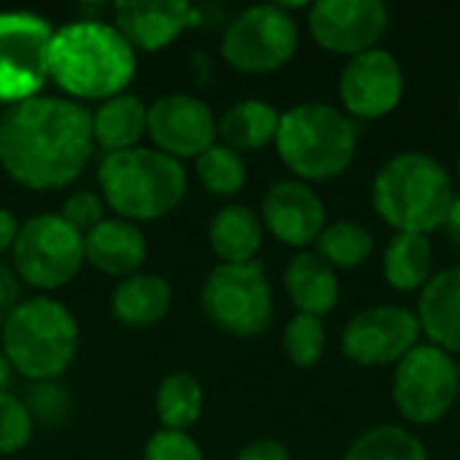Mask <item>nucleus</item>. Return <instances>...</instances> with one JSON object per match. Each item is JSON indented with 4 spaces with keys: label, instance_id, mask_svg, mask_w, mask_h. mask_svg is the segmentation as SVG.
<instances>
[{
    "label": "nucleus",
    "instance_id": "f257e3e1",
    "mask_svg": "<svg viewBox=\"0 0 460 460\" xmlns=\"http://www.w3.org/2000/svg\"><path fill=\"white\" fill-rule=\"evenodd\" d=\"M92 151V113L81 102L38 94L0 113V167L30 191L70 186Z\"/></svg>",
    "mask_w": 460,
    "mask_h": 460
},
{
    "label": "nucleus",
    "instance_id": "f03ea898",
    "mask_svg": "<svg viewBox=\"0 0 460 460\" xmlns=\"http://www.w3.org/2000/svg\"><path fill=\"white\" fill-rule=\"evenodd\" d=\"M137 73V51L105 22H73L54 30L49 49V81L67 100L105 102L124 94Z\"/></svg>",
    "mask_w": 460,
    "mask_h": 460
},
{
    "label": "nucleus",
    "instance_id": "7ed1b4c3",
    "mask_svg": "<svg viewBox=\"0 0 460 460\" xmlns=\"http://www.w3.org/2000/svg\"><path fill=\"white\" fill-rule=\"evenodd\" d=\"M450 170L426 151H399L372 178V210L394 232L431 237L456 199Z\"/></svg>",
    "mask_w": 460,
    "mask_h": 460
},
{
    "label": "nucleus",
    "instance_id": "20e7f679",
    "mask_svg": "<svg viewBox=\"0 0 460 460\" xmlns=\"http://www.w3.org/2000/svg\"><path fill=\"white\" fill-rule=\"evenodd\" d=\"M272 146L296 181L326 183L350 170L358 154V127L342 108L307 100L280 111Z\"/></svg>",
    "mask_w": 460,
    "mask_h": 460
},
{
    "label": "nucleus",
    "instance_id": "39448f33",
    "mask_svg": "<svg viewBox=\"0 0 460 460\" xmlns=\"http://www.w3.org/2000/svg\"><path fill=\"white\" fill-rule=\"evenodd\" d=\"M105 208L129 224H148L170 216L189 191L183 164L156 148H129L105 154L97 167Z\"/></svg>",
    "mask_w": 460,
    "mask_h": 460
},
{
    "label": "nucleus",
    "instance_id": "423d86ee",
    "mask_svg": "<svg viewBox=\"0 0 460 460\" xmlns=\"http://www.w3.org/2000/svg\"><path fill=\"white\" fill-rule=\"evenodd\" d=\"M3 356L30 383H54L78 353V323L51 296L24 299L0 329Z\"/></svg>",
    "mask_w": 460,
    "mask_h": 460
},
{
    "label": "nucleus",
    "instance_id": "0eeeda50",
    "mask_svg": "<svg viewBox=\"0 0 460 460\" xmlns=\"http://www.w3.org/2000/svg\"><path fill=\"white\" fill-rule=\"evenodd\" d=\"M199 305L208 321L237 340L259 337L275 318L272 283L259 261L216 264L199 288Z\"/></svg>",
    "mask_w": 460,
    "mask_h": 460
},
{
    "label": "nucleus",
    "instance_id": "6e6552de",
    "mask_svg": "<svg viewBox=\"0 0 460 460\" xmlns=\"http://www.w3.org/2000/svg\"><path fill=\"white\" fill-rule=\"evenodd\" d=\"M391 399L404 423L426 429L442 423L460 402L458 358L437 345H415L391 377Z\"/></svg>",
    "mask_w": 460,
    "mask_h": 460
},
{
    "label": "nucleus",
    "instance_id": "1a4fd4ad",
    "mask_svg": "<svg viewBox=\"0 0 460 460\" xmlns=\"http://www.w3.org/2000/svg\"><path fill=\"white\" fill-rule=\"evenodd\" d=\"M299 51V22L280 3L243 8L221 32L224 62L245 75H267L286 67Z\"/></svg>",
    "mask_w": 460,
    "mask_h": 460
},
{
    "label": "nucleus",
    "instance_id": "9d476101",
    "mask_svg": "<svg viewBox=\"0 0 460 460\" xmlns=\"http://www.w3.org/2000/svg\"><path fill=\"white\" fill-rule=\"evenodd\" d=\"M86 264L84 237L59 213H38L19 224L11 245V267L22 283L38 291L65 288Z\"/></svg>",
    "mask_w": 460,
    "mask_h": 460
},
{
    "label": "nucleus",
    "instance_id": "9b49d317",
    "mask_svg": "<svg viewBox=\"0 0 460 460\" xmlns=\"http://www.w3.org/2000/svg\"><path fill=\"white\" fill-rule=\"evenodd\" d=\"M54 27L30 11H0V102L16 105L38 97L49 81Z\"/></svg>",
    "mask_w": 460,
    "mask_h": 460
},
{
    "label": "nucleus",
    "instance_id": "f8f14e48",
    "mask_svg": "<svg viewBox=\"0 0 460 460\" xmlns=\"http://www.w3.org/2000/svg\"><path fill=\"white\" fill-rule=\"evenodd\" d=\"M423 342L415 310L404 305H372L348 318L340 332L342 356L364 369L396 367Z\"/></svg>",
    "mask_w": 460,
    "mask_h": 460
},
{
    "label": "nucleus",
    "instance_id": "ddd939ff",
    "mask_svg": "<svg viewBox=\"0 0 460 460\" xmlns=\"http://www.w3.org/2000/svg\"><path fill=\"white\" fill-rule=\"evenodd\" d=\"M404 92V65L385 46L345 59L337 78L340 105L353 121H380L391 116L402 105Z\"/></svg>",
    "mask_w": 460,
    "mask_h": 460
},
{
    "label": "nucleus",
    "instance_id": "4468645a",
    "mask_svg": "<svg viewBox=\"0 0 460 460\" xmlns=\"http://www.w3.org/2000/svg\"><path fill=\"white\" fill-rule=\"evenodd\" d=\"M305 22L323 51L350 59L380 46L391 27V8L383 0H315Z\"/></svg>",
    "mask_w": 460,
    "mask_h": 460
},
{
    "label": "nucleus",
    "instance_id": "2eb2a0df",
    "mask_svg": "<svg viewBox=\"0 0 460 460\" xmlns=\"http://www.w3.org/2000/svg\"><path fill=\"white\" fill-rule=\"evenodd\" d=\"M146 135L151 137V148L183 162L197 159L213 143H218V121L202 97L172 92L148 105Z\"/></svg>",
    "mask_w": 460,
    "mask_h": 460
},
{
    "label": "nucleus",
    "instance_id": "dca6fc26",
    "mask_svg": "<svg viewBox=\"0 0 460 460\" xmlns=\"http://www.w3.org/2000/svg\"><path fill=\"white\" fill-rule=\"evenodd\" d=\"M259 218L270 237L294 251H313L329 224L321 194L296 178H280L264 191Z\"/></svg>",
    "mask_w": 460,
    "mask_h": 460
},
{
    "label": "nucleus",
    "instance_id": "f3484780",
    "mask_svg": "<svg viewBox=\"0 0 460 460\" xmlns=\"http://www.w3.org/2000/svg\"><path fill=\"white\" fill-rule=\"evenodd\" d=\"M199 24V11L183 0H124L113 5V27L135 51L156 54Z\"/></svg>",
    "mask_w": 460,
    "mask_h": 460
},
{
    "label": "nucleus",
    "instance_id": "a211bd4d",
    "mask_svg": "<svg viewBox=\"0 0 460 460\" xmlns=\"http://www.w3.org/2000/svg\"><path fill=\"white\" fill-rule=\"evenodd\" d=\"M415 315L423 342L460 356V264L437 270L418 294Z\"/></svg>",
    "mask_w": 460,
    "mask_h": 460
},
{
    "label": "nucleus",
    "instance_id": "6ab92c4d",
    "mask_svg": "<svg viewBox=\"0 0 460 460\" xmlns=\"http://www.w3.org/2000/svg\"><path fill=\"white\" fill-rule=\"evenodd\" d=\"M84 256L97 272L124 280L140 272L148 256V243L137 224L113 216L84 237Z\"/></svg>",
    "mask_w": 460,
    "mask_h": 460
},
{
    "label": "nucleus",
    "instance_id": "aec40b11",
    "mask_svg": "<svg viewBox=\"0 0 460 460\" xmlns=\"http://www.w3.org/2000/svg\"><path fill=\"white\" fill-rule=\"evenodd\" d=\"M283 288L302 315L326 318L340 305V275L315 251H296L283 267Z\"/></svg>",
    "mask_w": 460,
    "mask_h": 460
},
{
    "label": "nucleus",
    "instance_id": "412c9836",
    "mask_svg": "<svg viewBox=\"0 0 460 460\" xmlns=\"http://www.w3.org/2000/svg\"><path fill=\"white\" fill-rule=\"evenodd\" d=\"M172 310V288L156 272H135L113 288L111 313L127 329H151Z\"/></svg>",
    "mask_w": 460,
    "mask_h": 460
},
{
    "label": "nucleus",
    "instance_id": "4be33fe9",
    "mask_svg": "<svg viewBox=\"0 0 460 460\" xmlns=\"http://www.w3.org/2000/svg\"><path fill=\"white\" fill-rule=\"evenodd\" d=\"M264 226L253 208L243 202H229L208 224V245L221 259V264H248L256 261L264 245Z\"/></svg>",
    "mask_w": 460,
    "mask_h": 460
},
{
    "label": "nucleus",
    "instance_id": "5701e85b",
    "mask_svg": "<svg viewBox=\"0 0 460 460\" xmlns=\"http://www.w3.org/2000/svg\"><path fill=\"white\" fill-rule=\"evenodd\" d=\"M383 280L396 294H420L434 275V245L426 234L394 232L383 248Z\"/></svg>",
    "mask_w": 460,
    "mask_h": 460
},
{
    "label": "nucleus",
    "instance_id": "b1692460",
    "mask_svg": "<svg viewBox=\"0 0 460 460\" xmlns=\"http://www.w3.org/2000/svg\"><path fill=\"white\" fill-rule=\"evenodd\" d=\"M148 124V105L137 94H116L92 111V137L105 154L137 148Z\"/></svg>",
    "mask_w": 460,
    "mask_h": 460
},
{
    "label": "nucleus",
    "instance_id": "393cba45",
    "mask_svg": "<svg viewBox=\"0 0 460 460\" xmlns=\"http://www.w3.org/2000/svg\"><path fill=\"white\" fill-rule=\"evenodd\" d=\"M280 127V111L259 97L237 100L218 119V143L234 148L237 154H253L275 143Z\"/></svg>",
    "mask_w": 460,
    "mask_h": 460
},
{
    "label": "nucleus",
    "instance_id": "a878e982",
    "mask_svg": "<svg viewBox=\"0 0 460 460\" xmlns=\"http://www.w3.org/2000/svg\"><path fill=\"white\" fill-rule=\"evenodd\" d=\"M375 248H377L375 232L361 221H350V218L326 224V229L313 245V251L337 272L364 267L375 256Z\"/></svg>",
    "mask_w": 460,
    "mask_h": 460
},
{
    "label": "nucleus",
    "instance_id": "bb28decb",
    "mask_svg": "<svg viewBox=\"0 0 460 460\" xmlns=\"http://www.w3.org/2000/svg\"><path fill=\"white\" fill-rule=\"evenodd\" d=\"M342 460H429L426 442L399 423L364 429L345 450Z\"/></svg>",
    "mask_w": 460,
    "mask_h": 460
},
{
    "label": "nucleus",
    "instance_id": "cd10ccee",
    "mask_svg": "<svg viewBox=\"0 0 460 460\" xmlns=\"http://www.w3.org/2000/svg\"><path fill=\"white\" fill-rule=\"evenodd\" d=\"M154 410L167 431H189L205 410V394L194 375L189 372H170L154 396Z\"/></svg>",
    "mask_w": 460,
    "mask_h": 460
},
{
    "label": "nucleus",
    "instance_id": "c85d7f7f",
    "mask_svg": "<svg viewBox=\"0 0 460 460\" xmlns=\"http://www.w3.org/2000/svg\"><path fill=\"white\" fill-rule=\"evenodd\" d=\"M194 170H197L199 186L218 199L237 197L248 183L245 156L224 143H213L205 154H199L194 159Z\"/></svg>",
    "mask_w": 460,
    "mask_h": 460
},
{
    "label": "nucleus",
    "instance_id": "c756f323",
    "mask_svg": "<svg viewBox=\"0 0 460 460\" xmlns=\"http://www.w3.org/2000/svg\"><path fill=\"white\" fill-rule=\"evenodd\" d=\"M326 342H329V334H326L323 318L302 315V313H296L283 326V337H280L283 353L296 369H313L323 358Z\"/></svg>",
    "mask_w": 460,
    "mask_h": 460
},
{
    "label": "nucleus",
    "instance_id": "7c9ffc66",
    "mask_svg": "<svg viewBox=\"0 0 460 460\" xmlns=\"http://www.w3.org/2000/svg\"><path fill=\"white\" fill-rule=\"evenodd\" d=\"M32 439V415L27 410V404L3 391L0 394V456H16L22 453Z\"/></svg>",
    "mask_w": 460,
    "mask_h": 460
},
{
    "label": "nucleus",
    "instance_id": "2f4dec72",
    "mask_svg": "<svg viewBox=\"0 0 460 460\" xmlns=\"http://www.w3.org/2000/svg\"><path fill=\"white\" fill-rule=\"evenodd\" d=\"M140 460H205V453L189 431L162 429L148 437Z\"/></svg>",
    "mask_w": 460,
    "mask_h": 460
},
{
    "label": "nucleus",
    "instance_id": "473e14b6",
    "mask_svg": "<svg viewBox=\"0 0 460 460\" xmlns=\"http://www.w3.org/2000/svg\"><path fill=\"white\" fill-rule=\"evenodd\" d=\"M62 221L67 226H73L81 237H86L94 226H100L108 216H105V202L100 194L94 191H75L62 202L59 210Z\"/></svg>",
    "mask_w": 460,
    "mask_h": 460
},
{
    "label": "nucleus",
    "instance_id": "72a5a7b5",
    "mask_svg": "<svg viewBox=\"0 0 460 460\" xmlns=\"http://www.w3.org/2000/svg\"><path fill=\"white\" fill-rule=\"evenodd\" d=\"M24 404L32 418L38 415L40 420H57L67 410V396L54 383H32L30 402H24Z\"/></svg>",
    "mask_w": 460,
    "mask_h": 460
},
{
    "label": "nucleus",
    "instance_id": "f704fd0d",
    "mask_svg": "<svg viewBox=\"0 0 460 460\" xmlns=\"http://www.w3.org/2000/svg\"><path fill=\"white\" fill-rule=\"evenodd\" d=\"M22 280L13 272V267L0 261V329L13 315V310L22 305Z\"/></svg>",
    "mask_w": 460,
    "mask_h": 460
},
{
    "label": "nucleus",
    "instance_id": "c9c22d12",
    "mask_svg": "<svg viewBox=\"0 0 460 460\" xmlns=\"http://www.w3.org/2000/svg\"><path fill=\"white\" fill-rule=\"evenodd\" d=\"M234 460H291V453H288V447H286L280 439L264 437V439L248 442V445L237 453V458Z\"/></svg>",
    "mask_w": 460,
    "mask_h": 460
},
{
    "label": "nucleus",
    "instance_id": "e433bc0d",
    "mask_svg": "<svg viewBox=\"0 0 460 460\" xmlns=\"http://www.w3.org/2000/svg\"><path fill=\"white\" fill-rule=\"evenodd\" d=\"M16 232H19V221L13 218L11 210L0 208V253L11 251V245L16 240Z\"/></svg>",
    "mask_w": 460,
    "mask_h": 460
},
{
    "label": "nucleus",
    "instance_id": "4c0bfd02",
    "mask_svg": "<svg viewBox=\"0 0 460 460\" xmlns=\"http://www.w3.org/2000/svg\"><path fill=\"white\" fill-rule=\"evenodd\" d=\"M445 234L450 237V243L460 248V194H456V199H453V205H450V210H447V218H445Z\"/></svg>",
    "mask_w": 460,
    "mask_h": 460
},
{
    "label": "nucleus",
    "instance_id": "58836bf2",
    "mask_svg": "<svg viewBox=\"0 0 460 460\" xmlns=\"http://www.w3.org/2000/svg\"><path fill=\"white\" fill-rule=\"evenodd\" d=\"M8 383H11V364H8L5 356L0 353V394L8 388Z\"/></svg>",
    "mask_w": 460,
    "mask_h": 460
},
{
    "label": "nucleus",
    "instance_id": "ea45409f",
    "mask_svg": "<svg viewBox=\"0 0 460 460\" xmlns=\"http://www.w3.org/2000/svg\"><path fill=\"white\" fill-rule=\"evenodd\" d=\"M456 113H458V121H460V92H458V97H456Z\"/></svg>",
    "mask_w": 460,
    "mask_h": 460
},
{
    "label": "nucleus",
    "instance_id": "a19ab883",
    "mask_svg": "<svg viewBox=\"0 0 460 460\" xmlns=\"http://www.w3.org/2000/svg\"><path fill=\"white\" fill-rule=\"evenodd\" d=\"M456 175H458V181H460V156H458V162H456Z\"/></svg>",
    "mask_w": 460,
    "mask_h": 460
},
{
    "label": "nucleus",
    "instance_id": "79ce46f5",
    "mask_svg": "<svg viewBox=\"0 0 460 460\" xmlns=\"http://www.w3.org/2000/svg\"><path fill=\"white\" fill-rule=\"evenodd\" d=\"M458 375H460V361H458Z\"/></svg>",
    "mask_w": 460,
    "mask_h": 460
}]
</instances>
